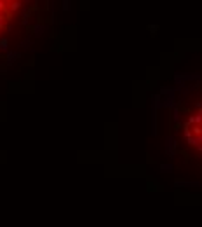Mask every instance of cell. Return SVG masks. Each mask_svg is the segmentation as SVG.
Returning <instances> with one entry per match:
<instances>
[{
    "label": "cell",
    "instance_id": "6da1fadb",
    "mask_svg": "<svg viewBox=\"0 0 202 227\" xmlns=\"http://www.w3.org/2000/svg\"><path fill=\"white\" fill-rule=\"evenodd\" d=\"M185 133H186L188 142L202 150V108L197 114L188 117L186 126H185Z\"/></svg>",
    "mask_w": 202,
    "mask_h": 227
}]
</instances>
